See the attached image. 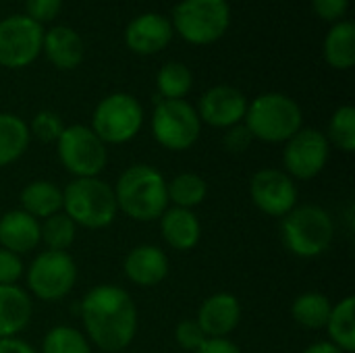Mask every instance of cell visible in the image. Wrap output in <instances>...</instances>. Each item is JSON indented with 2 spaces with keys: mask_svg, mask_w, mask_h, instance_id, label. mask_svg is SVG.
Returning <instances> with one entry per match:
<instances>
[{
  "mask_svg": "<svg viewBox=\"0 0 355 353\" xmlns=\"http://www.w3.org/2000/svg\"><path fill=\"white\" fill-rule=\"evenodd\" d=\"M79 314L87 341L102 352H123L137 335V306L123 287L98 285L89 289L79 304Z\"/></svg>",
  "mask_w": 355,
  "mask_h": 353,
  "instance_id": "obj_1",
  "label": "cell"
},
{
  "mask_svg": "<svg viewBox=\"0 0 355 353\" xmlns=\"http://www.w3.org/2000/svg\"><path fill=\"white\" fill-rule=\"evenodd\" d=\"M112 189L119 210L131 221L152 223L168 208L166 179L150 164H133L125 169Z\"/></svg>",
  "mask_w": 355,
  "mask_h": 353,
  "instance_id": "obj_2",
  "label": "cell"
},
{
  "mask_svg": "<svg viewBox=\"0 0 355 353\" xmlns=\"http://www.w3.org/2000/svg\"><path fill=\"white\" fill-rule=\"evenodd\" d=\"M243 125L254 139L266 144H285L304 127L300 104L279 92H268L248 102Z\"/></svg>",
  "mask_w": 355,
  "mask_h": 353,
  "instance_id": "obj_3",
  "label": "cell"
},
{
  "mask_svg": "<svg viewBox=\"0 0 355 353\" xmlns=\"http://www.w3.org/2000/svg\"><path fill=\"white\" fill-rule=\"evenodd\" d=\"M281 237L287 248L297 258H318L322 256L335 239V221L329 210L306 204L295 206L281 223Z\"/></svg>",
  "mask_w": 355,
  "mask_h": 353,
  "instance_id": "obj_4",
  "label": "cell"
},
{
  "mask_svg": "<svg viewBox=\"0 0 355 353\" xmlns=\"http://www.w3.org/2000/svg\"><path fill=\"white\" fill-rule=\"evenodd\" d=\"M62 212L75 227L104 229L112 225L119 212L114 189L100 177L73 179L62 189Z\"/></svg>",
  "mask_w": 355,
  "mask_h": 353,
  "instance_id": "obj_5",
  "label": "cell"
},
{
  "mask_svg": "<svg viewBox=\"0 0 355 353\" xmlns=\"http://www.w3.org/2000/svg\"><path fill=\"white\" fill-rule=\"evenodd\" d=\"M171 25L193 46L214 44L231 25V8L227 0H181L173 8Z\"/></svg>",
  "mask_w": 355,
  "mask_h": 353,
  "instance_id": "obj_6",
  "label": "cell"
},
{
  "mask_svg": "<svg viewBox=\"0 0 355 353\" xmlns=\"http://www.w3.org/2000/svg\"><path fill=\"white\" fill-rule=\"evenodd\" d=\"M144 125V108L131 94H110L98 102L92 117V131L108 146L131 141Z\"/></svg>",
  "mask_w": 355,
  "mask_h": 353,
  "instance_id": "obj_7",
  "label": "cell"
},
{
  "mask_svg": "<svg viewBox=\"0 0 355 353\" xmlns=\"http://www.w3.org/2000/svg\"><path fill=\"white\" fill-rule=\"evenodd\" d=\"M60 164L75 179L100 177L108 164L106 144L87 125H69L56 141Z\"/></svg>",
  "mask_w": 355,
  "mask_h": 353,
  "instance_id": "obj_8",
  "label": "cell"
},
{
  "mask_svg": "<svg viewBox=\"0 0 355 353\" xmlns=\"http://www.w3.org/2000/svg\"><path fill=\"white\" fill-rule=\"evenodd\" d=\"M152 133L162 148L183 152L198 141L202 121L187 100H160L152 114Z\"/></svg>",
  "mask_w": 355,
  "mask_h": 353,
  "instance_id": "obj_9",
  "label": "cell"
},
{
  "mask_svg": "<svg viewBox=\"0 0 355 353\" xmlns=\"http://www.w3.org/2000/svg\"><path fill=\"white\" fill-rule=\"evenodd\" d=\"M29 291L42 302H58L71 293L77 281V264L67 252H42L33 258L27 273Z\"/></svg>",
  "mask_w": 355,
  "mask_h": 353,
  "instance_id": "obj_10",
  "label": "cell"
},
{
  "mask_svg": "<svg viewBox=\"0 0 355 353\" xmlns=\"http://www.w3.org/2000/svg\"><path fill=\"white\" fill-rule=\"evenodd\" d=\"M44 29L27 15H12L0 21V67H29L42 52Z\"/></svg>",
  "mask_w": 355,
  "mask_h": 353,
  "instance_id": "obj_11",
  "label": "cell"
},
{
  "mask_svg": "<svg viewBox=\"0 0 355 353\" xmlns=\"http://www.w3.org/2000/svg\"><path fill=\"white\" fill-rule=\"evenodd\" d=\"M331 156L327 135L314 127H302L291 139L285 141L283 169L291 179L310 181L318 177Z\"/></svg>",
  "mask_w": 355,
  "mask_h": 353,
  "instance_id": "obj_12",
  "label": "cell"
},
{
  "mask_svg": "<svg viewBox=\"0 0 355 353\" xmlns=\"http://www.w3.org/2000/svg\"><path fill=\"white\" fill-rule=\"evenodd\" d=\"M250 198L260 212L283 218L297 206V187L285 171L260 169L250 181Z\"/></svg>",
  "mask_w": 355,
  "mask_h": 353,
  "instance_id": "obj_13",
  "label": "cell"
},
{
  "mask_svg": "<svg viewBox=\"0 0 355 353\" xmlns=\"http://www.w3.org/2000/svg\"><path fill=\"white\" fill-rule=\"evenodd\" d=\"M196 110L202 123L216 129H229L233 125L243 123L248 98L241 89L233 85H214L200 98Z\"/></svg>",
  "mask_w": 355,
  "mask_h": 353,
  "instance_id": "obj_14",
  "label": "cell"
},
{
  "mask_svg": "<svg viewBox=\"0 0 355 353\" xmlns=\"http://www.w3.org/2000/svg\"><path fill=\"white\" fill-rule=\"evenodd\" d=\"M241 320V304L233 293L220 291L206 298L198 310L196 322L208 339H223L231 335Z\"/></svg>",
  "mask_w": 355,
  "mask_h": 353,
  "instance_id": "obj_15",
  "label": "cell"
},
{
  "mask_svg": "<svg viewBox=\"0 0 355 353\" xmlns=\"http://www.w3.org/2000/svg\"><path fill=\"white\" fill-rule=\"evenodd\" d=\"M173 25L164 15L144 12L135 17L125 29V42L135 54H156L171 44Z\"/></svg>",
  "mask_w": 355,
  "mask_h": 353,
  "instance_id": "obj_16",
  "label": "cell"
},
{
  "mask_svg": "<svg viewBox=\"0 0 355 353\" xmlns=\"http://www.w3.org/2000/svg\"><path fill=\"white\" fill-rule=\"evenodd\" d=\"M125 275L137 287H156L168 277V256L158 246H137L125 258Z\"/></svg>",
  "mask_w": 355,
  "mask_h": 353,
  "instance_id": "obj_17",
  "label": "cell"
},
{
  "mask_svg": "<svg viewBox=\"0 0 355 353\" xmlns=\"http://www.w3.org/2000/svg\"><path fill=\"white\" fill-rule=\"evenodd\" d=\"M40 243V221H35L21 208L0 216V248L23 256L33 252Z\"/></svg>",
  "mask_w": 355,
  "mask_h": 353,
  "instance_id": "obj_18",
  "label": "cell"
},
{
  "mask_svg": "<svg viewBox=\"0 0 355 353\" xmlns=\"http://www.w3.org/2000/svg\"><path fill=\"white\" fill-rule=\"evenodd\" d=\"M158 221H160L162 239L175 252H189L200 243L202 225L193 210L171 206L162 212V216Z\"/></svg>",
  "mask_w": 355,
  "mask_h": 353,
  "instance_id": "obj_19",
  "label": "cell"
},
{
  "mask_svg": "<svg viewBox=\"0 0 355 353\" xmlns=\"http://www.w3.org/2000/svg\"><path fill=\"white\" fill-rule=\"evenodd\" d=\"M42 50L48 56V60L56 69H62V71L79 67L83 60V54H85L81 35L67 25H56V27L48 29L44 33Z\"/></svg>",
  "mask_w": 355,
  "mask_h": 353,
  "instance_id": "obj_20",
  "label": "cell"
},
{
  "mask_svg": "<svg viewBox=\"0 0 355 353\" xmlns=\"http://www.w3.org/2000/svg\"><path fill=\"white\" fill-rule=\"evenodd\" d=\"M31 300L19 285H0V339L17 337L31 320Z\"/></svg>",
  "mask_w": 355,
  "mask_h": 353,
  "instance_id": "obj_21",
  "label": "cell"
},
{
  "mask_svg": "<svg viewBox=\"0 0 355 353\" xmlns=\"http://www.w3.org/2000/svg\"><path fill=\"white\" fill-rule=\"evenodd\" d=\"M19 200H21V210L33 216L35 221H46L48 216L62 212V189L46 179L27 183Z\"/></svg>",
  "mask_w": 355,
  "mask_h": 353,
  "instance_id": "obj_22",
  "label": "cell"
},
{
  "mask_svg": "<svg viewBox=\"0 0 355 353\" xmlns=\"http://www.w3.org/2000/svg\"><path fill=\"white\" fill-rule=\"evenodd\" d=\"M324 58L333 69L347 71L355 64L354 21H337L324 37Z\"/></svg>",
  "mask_w": 355,
  "mask_h": 353,
  "instance_id": "obj_23",
  "label": "cell"
},
{
  "mask_svg": "<svg viewBox=\"0 0 355 353\" xmlns=\"http://www.w3.org/2000/svg\"><path fill=\"white\" fill-rule=\"evenodd\" d=\"M29 139V125L21 117L0 112V166H8L19 160L25 154Z\"/></svg>",
  "mask_w": 355,
  "mask_h": 353,
  "instance_id": "obj_24",
  "label": "cell"
},
{
  "mask_svg": "<svg viewBox=\"0 0 355 353\" xmlns=\"http://www.w3.org/2000/svg\"><path fill=\"white\" fill-rule=\"evenodd\" d=\"M329 339L343 353L355 352V298L347 295L337 306H333L329 322L324 327Z\"/></svg>",
  "mask_w": 355,
  "mask_h": 353,
  "instance_id": "obj_25",
  "label": "cell"
},
{
  "mask_svg": "<svg viewBox=\"0 0 355 353\" xmlns=\"http://www.w3.org/2000/svg\"><path fill=\"white\" fill-rule=\"evenodd\" d=\"M331 310H333V304L327 295L318 291H308L295 298L291 306V316L300 327L310 329V331H320L327 327Z\"/></svg>",
  "mask_w": 355,
  "mask_h": 353,
  "instance_id": "obj_26",
  "label": "cell"
},
{
  "mask_svg": "<svg viewBox=\"0 0 355 353\" xmlns=\"http://www.w3.org/2000/svg\"><path fill=\"white\" fill-rule=\"evenodd\" d=\"M166 193L168 204H173L175 208L193 210L206 200L208 183L198 173H181L173 181H166Z\"/></svg>",
  "mask_w": 355,
  "mask_h": 353,
  "instance_id": "obj_27",
  "label": "cell"
},
{
  "mask_svg": "<svg viewBox=\"0 0 355 353\" xmlns=\"http://www.w3.org/2000/svg\"><path fill=\"white\" fill-rule=\"evenodd\" d=\"M193 85V73L187 64L171 60L160 67L156 75V87L162 100H185Z\"/></svg>",
  "mask_w": 355,
  "mask_h": 353,
  "instance_id": "obj_28",
  "label": "cell"
},
{
  "mask_svg": "<svg viewBox=\"0 0 355 353\" xmlns=\"http://www.w3.org/2000/svg\"><path fill=\"white\" fill-rule=\"evenodd\" d=\"M40 235H42V243L46 246V250L67 252L75 241L77 227L64 212H56V214L48 216L46 221H42Z\"/></svg>",
  "mask_w": 355,
  "mask_h": 353,
  "instance_id": "obj_29",
  "label": "cell"
},
{
  "mask_svg": "<svg viewBox=\"0 0 355 353\" xmlns=\"http://www.w3.org/2000/svg\"><path fill=\"white\" fill-rule=\"evenodd\" d=\"M40 353H92V345L81 331L60 325L46 333Z\"/></svg>",
  "mask_w": 355,
  "mask_h": 353,
  "instance_id": "obj_30",
  "label": "cell"
},
{
  "mask_svg": "<svg viewBox=\"0 0 355 353\" xmlns=\"http://www.w3.org/2000/svg\"><path fill=\"white\" fill-rule=\"evenodd\" d=\"M329 144L337 146L341 152L352 154L355 150V108L345 104L339 106L329 121Z\"/></svg>",
  "mask_w": 355,
  "mask_h": 353,
  "instance_id": "obj_31",
  "label": "cell"
},
{
  "mask_svg": "<svg viewBox=\"0 0 355 353\" xmlns=\"http://www.w3.org/2000/svg\"><path fill=\"white\" fill-rule=\"evenodd\" d=\"M64 131L62 119L52 112V110H42L33 117L31 125H29V133L35 135L40 141L44 144H56L60 133Z\"/></svg>",
  "mask_w": 355,
  "mask_h": 353,
  "instance_id": "obj_32",
  "label": "cell"
},
{
  "mask_svg": "<svg viewBox=\"0 0 355 353\" xmlns=\"http://www.w3.org/2000/svg\"><path fill=\"white\" fill-rule=\"evenodd\" d=\"M175 339H177V343H179L181 350L196 353L202 347V343H204L208 337L204 335V331L200 329V325H198L196 318H193V320H181V322L177 325V329H175Z\"/></svg>",
  "mask_w": 355,
  "mask_h": 353,
  "instance_id": "obj_33",
  "label": "cell"
},
{
  "mask_svg": "<svg viewBox=\"0 0 355 353\" xmlns=\"http://www.w3.org/2000/svg\"><path fill=\"white\" fill-rule=\"evenodd\" d=\"M23 273L25 268L21 256L0 248V285H17Z\"/></svg>",
  "mask_w": 355,
  "mask_h": 353,
  "instance_id": "obj_34",
  "label": "cell"
},
{
  "mask_svg": "<svg viewBox=\"0 0 355 353\" xmlns=\"http://www.w3.org/2000/svg\"><path fill=\"white\" fill-rule=\"evenodd\" d=\"M252 141H254V137H252L250 129L243 123L229 127L227 133H225V137H223V146L231 154H243L252 146Z\"/></svg>",
  "mask_w": 355,
  "mask_h": 353,
  "instance_id": "obj_35",
  "label": "cell"
},
{
  "mask_svg": "<svg viewBox=\"0 0 355 353\" xmlns=\"http://www.w3.org/2000/svg\"><path fill=\"white\" fill-rule=\"evenodd\" d=\"M27 17L33 19L35 23H46L52 21L62 6V0H27Z\"/></svg>",
  "mask_w": 355,
  "mask_h": 353,
  "instance_id": "obj_36",
  "label": "cell"
},
{
  "mask_svg": "<svg viewBox=\"0 0 355 353\" xmlns=\"http://www.w3.org/2000/svg\"><path fill=\"white\" fill-rule=\"evenodd\" d=\"M314 12L324 21H341L349 8V0H312Z\"/></svg>",
  "mask_w": 355,
  "mask_h": 353,
  "instance_id": "obj_37",
  "label": "cell"
},
{
  "mask_svg": "<svg viewBox=\"0 0 355 353\" xmlns=\"http://www.w3.org/2000/svg\"><path fill=\"white\" fill-rule=\"evenodd\" d=\"M196 353H243L239 350L237 343H233L231 339L223 337V339H206L202 343V347Z\"/></svg>",
  "mask_w": 355,
  "mask_h": 353,
  "instance_id": "obj_38",
  "label": "cell"
},
{
  "mask_svg": "<svg viewBox=\"0 0 355 353\" xmlns=\"http://www.w3.org/2000/svg\"><path fill=\"white\" fill-rule=\"evenodd\" d=\"M0 353H37L27 341H21L17 337L0 339Z\"/></svg>",
  "mask_w": 355,
  "mask_h": 353,
  "instance_id": "obj_39",
  "label": "cell"
},
{
  "mask_svg": "<svg viewBox=\"0 0 355 353\" xmlns=\"http://www.w3.org/2000/svg\"><path fill=\"white\" fill-rule=\"evenodd\" d=\"M304 353H343L337 345H333L331 341H318V343H312Z\"/></svg>",
  "mask_w": 355,
  "mask_h": 353,
  "instance_id": "obj_40",
  "label": "cell"
}]
</instances>
